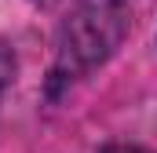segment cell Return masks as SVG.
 I'll use <instances>...</instances> for the list:
<instances>
[{
	"mask_svg": "<svg viewBox=\"0 0 157 153\" xmlns=\"http://www.w3.org/2000/svg\"><path fill=\"white\" fill-rule=\"evenodd\" d=\"M124 29V7L121 0H88L62 29V58L77 66L102 62Z\"/></svg>",
	"mask_w": 157,
	"mask_h": 153,
	"instance_id": "6da1fadb",
	"label": "cell"
},
{
	"mask_svg": "<svg viewBox=\"0 0 157 153\" xmlns=\"http://www.w3.org/2000/svg\"><path fill=\"white\" fill-rule=\"evenodd\" d=\"M7 76H11V58L0 51V91H4V84H7Z\"/></svg>",
	"mask_w": 157,
	"mask_h": 153,
	"instance_id": "7a4b0ae2",
	"label": "cell"
},
{
	"mask_svg": "<svg viewBox=\"0 0 157 153\" xmlns=\"http://www.w3.org/2000/svg\"><path fill=\"white\" fill-rule=\"evenodd\" d=\"M102 153H146V150H139V146H106Z\"/></svg>",
	"mask_w": 157,
	"mask_h": 153,
	"instance_id": "3957f363",
	"label": "cell"
}]
</instances>
